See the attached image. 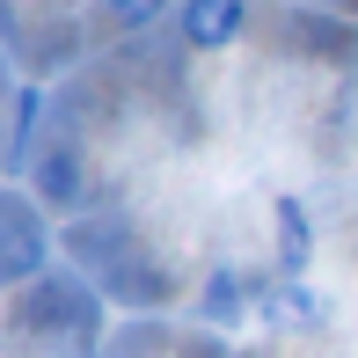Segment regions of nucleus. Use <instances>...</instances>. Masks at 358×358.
I'll return each instance as SVG.
<instances>
[{
    "mask_svg": "<svg viewBox=\"0 0 358 358\" xmlns=\"http://www.w3.org/2000/svg\"><path fill=\"white\" fill-rule=\"evenodd\" d=\"M44 256H52L44 220L29 213L22 198H8V205H0V285H29V278H44Z\"/></svg>",
    "mask_w": 358,
    "mask_h": 358,
    "instance_id": "f257e3e1",
    "label": "nucleus"
},
{
    "mask_svg": "<svg viewBox=\"0 0 358 358\" xmlns=\"http://www.w3.org/2000/svg\"><path fill=\"white\" fill-rule=\"evenodd\" d=\"M241 22H249L241 0H183V44H190V52H220V44H234Z\"/></svg>",
    "mask_w": 358,
    "mask_h": 358,
    "instance_id": "f03ea898",
    "label": "nucleus"
},
{
    "mask_svg": "<svg viewBox=\"0 0 358 358\" xmlns=\"http://www.w3.org/2000/svg\"><path fill=\"white\" fill-rule=\"evenodd\" d=\"M29 183H37V198L59 205V213L80 205V154H73V146H44V154L29 161Z\"/></svg>",
    "mask_w": 358,
    "mask_h": 358,
    "instance_id": "7ed1b4c3",
    "label": "nucleus"
},
{
    "mask_svg": "<svg viewBox=\"0 0 358 358\" xmlns=\"http://www.w3.org/2000/svg\"><path fill=\"white\" fill-rule=\"evenodd\" d=\"M88 292L80 285H66V278H44V292L37 300H29V322H37V329H88Z\"/></svg>",
    "mask_w": 358,
    "mask_h": 358,
    "instance_id": "20e7f679",
    "label": "nucleus"
},
{
    "mask_svg": "<svg viewBox=\"0 0 358 358\" xmlns=\"http://www.w3.org/2000/svg\"><path fill=\"white\" fill-rule=\"evenodd\" d=\"M234 315H241V278L220 271V278L205 285V322H234Z\"/></svg>",
    "mask_w": 358,
    "mask_h": 358,
    "instance_id": "39448f33",
    "label": "nucleus"
},
{
    "mask_svg": "<svg viewBox=\"0 0 358 358\" xmlns=\"http://www.w3.org/2000/svg\"><path fill=\"white\" fill-rule=\"evenodd\" d=\"M161 8H169V0H103V15H110L117 29H146Z\"/></svg>",
    "mask_w": 358,
    "mask_h": 358,
    "instance_id": "423d86ee",
    "label": "nucleus"
},
{
    "mask_svg": "<svg viewBox=\"0 0 358 358\" xmlns=\"http://www.w3.org/2000/svg\"><path fill=\"white\" fill-rule=\"evenodd\" d=\"M278 227H285V264L300 271V264H307V220H300V205H292V198L278 205Z\"/></svg>",
    "mask_w": 358,
    "mask_h": 358,
    "instance_id": "0eeeda50",
    "label": "nucleus"
}]
</instances>
